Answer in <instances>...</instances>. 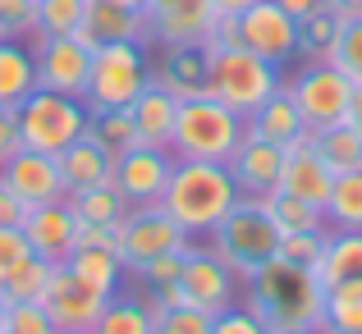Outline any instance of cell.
<instances>
[{
    "mask_svg": "<svg viewBox=\"0 0 362 334\" xmlns=\"http://www.w3.org/2000/svg\"><path fill=\"white\" fill-rule=\"evenodd\" d=\"M289 334H312V330H289Z\"/></svg>",
    "mask_w": 362,
    "mask_h": 334,
    "instance_id": "56",
    "label": "cell"
},
{
    "mask_svg": "<svg viewBox=\"0 0 362 334\" xmlns=\"http://www.w3.org/2000/svg\"><path fill=\"white\" fill-rule=\"evenodd\" d=\"M216 5V14H243L247 5H257V0H211Z\"/></svg>",
    "mask_w": 362,
    "mask_h": 334,
    "instance_id": "52",
    "label": "cell"
},
{
    "mask_svg": "<svg viewBox=\"0 0 362 334\" xmlns=\"http://www.w3.org/2000/svg\"><path fill=\"white\" fill-rule=\"evenodd\" d=\"M156 334H211V311H202V307L156 311Z\"/></svg>",
    "mask_w": 362,
    "mask_h": 334,
    "instance_id": "42",
    "label": "cell"
},
{
    "mask_svg": "<svg viewBox=\"0 0 362 334\" xmlns=\"http://www.w3.org/2000/svg\"><path fill=\"white\" fill-rule=\"evenodd\" d=\"M133 129H138L142 147H170L175 138V114H179V97H170L160 83H147V88L133 97Z\"/></svg>",
    "mask_w": 362,
    "mask_h": 334,
    "instance_id": "23",
    "label": "cell"
},
{
    "mask_svg": "<svg viewBox=\"0 0 362 334\" xmlns=\"http://www.w3.org/2000/svg\"><path fill=\"white\" fill-rule=\"evenodd\" d=\"M64 266H69L78 280L97 284L101 293H115V289L129 284V270H124V261H119V247H74Z\"/></svg>",
    "mask_w": 362,
    "mask_h": 334,
    "instance_id": "27",
    "label": "cell"
},
{
    "mask_svg": "<svg viewBox=\"0 0 362 334\" xmlns=\"http://www.w3.org/2000/svg\"><path fill=\"white\" fill-rule=\"evenodd\" d=\"M243 133H247L243 114L230 110L221 97L202 92V97L179 101L170 151H175V160H230L234 147L243 142Z\"/></svg>",
    "mask_w": 362,
    "mask_h": 334,
    "instance_id": "4",
    "label": "cell"
},
{
    "mask_svg": "<svg viewBox=\"0 0 362 334\" xmlns=\"http://www.w3.org/2000/svg\"><path fill=\"white\" fill-rule=\"evenodd\" d=\"M239 184L243 197H266L271 188H280V169H284V147L280 142H266L257 133H243V142L234 147V156L225 160Z\"/></svg>",
    "mask_w": 362,
    "mask_h": 334,
    "instance_id": "18",
    "label": "cell"
},
{
    "mask_svg": "<svg viewBox=\"0 0 362 334\" xmlns=\"http://www.w3.org/2000/svg\"><path fill=\"white\" fill-rule=\"evenodd\" d=\"M239 184H234L225 160H175L170 184L160 193V206L179 220L188 238H206L239 202Z\"/></svg>",
    "mask_w": 362,
    "mask_h": 334,
    "instance_id": "2",
    "label": "cell"
},
{
    "mask_svg": "<svg viewBox=\"0 0 362 334\" xmlns=\"http://www.w3.org/2000/svg\"><path fill=\"white\" fill-rule=\"evenodd\" d=\"M55 160H60V174H64V188H69V193L97 188V184H115V156H110L101 142H92L88 133H83L78 142H69Z\"/></svg>",
    "mask_w": 362,
    "mask_h": 334,
    "instance_id": "25",
    "label": "cell"
},
{
    "mask_svg": "<svg viewBox=\"0 0 362 334\" xmlns=\"http://www.w3.org/2000/svg\"><path fill=\"white\" fill-rule=\"evenodd\" d=\"M247 133H257V138H266V142H280V147L308 138V124H303L298 106H293L289 88H280L271 101H262V106L247 114Z\"/></svg>",
    "mask_w": 362,
    "mask_h": 334,
    "instance_id": "26",
    "label": "cell"
},
{
    "mask_svg": "<svg viewBox=\"0 0 362 334\" xmlns=\"http://www.w3.org/2000/svg\"><path fill=\"white\" fill-rule=\"evenodd\" d=\"M64 202H69V211L78 215V220H92V225H115L129 215V202H124V193L115 184H97V188H78V193H64Z\"/></svg>",
    "mask_w": 362,
    "mask_h": 334,
    "instance_id": "30",
    "label": "cell"
},
{
    "mask_svg": "<svg viewBox=\"0 0 362 334\" xmlns=\"http://www.w3.org/2000/svg\"><path fill=\"white\" fill-rule=\"evenodd\" d=\"M312 147L321 151V160H326L335 174H349V169H362V133L354 124H330V129H317L312 133Z\"/></svg>",
    "mask_w": 362,
    "mask_h": 334,
    "instance_id": "29",
    "label": "cell"
},
{
    "mask_svg": "<svg viewBox=\"0 0 362 334\" xmlns=\"http://www.w3.org/2000/svg\"><path fill=\"white\" fill-rule=\"evenodd\" d=\"M326 321L344 334H362V275L326 284Z\"/></svg>",
    "mask_w": 362,
    "mask_h": 334,
    "instance_id": "35",
    "label": "cell"
},
{
    "mask_svg": "<svg viewBox=\"0 0 362 334\" xmlns=\"http://www.w3.org/2000/svg\"><path fill=\"white\" fill-rule=\"evenodd\" d=\"M239 302L271 334L312 330L321 316H326V284H321L317 270H308V266H293V261H284V256H271V261L243 284Z\"/></svg>",
    "mask_w": 362,
    "mask_h": 334,
    "instance_id": "1",
    "label": "cell"
},
{
    "mask_svg": "<svg viewBox=\"0 0 362 334\" xmlns=\"http://www.w3.org/2000/svg\"><path fill=\"white\" fill-rule=\"evenodd\" d=\"M284 88H289V97H293V106H298L303 124H308V133L330 129V124H344L349 101H354V83H349L330 60L298 64L293 73H284Z\"/></svg>",
    "mask_w": 362,
    "mask_h": 334,
    "instance_id": "8",
    "label": "cell"
},
{
    "mask_svg": "<svg viewBox=\"0 0 362 334\" xmlns=\"http://www.w3.org/2000/svg\"><path fill=\"white\" fill-rule=\"evenodd\" d=\"M339 28H344V18H339L330 5H321L317 14L298 18V60H303V64H312V60H330Z\"/></svg>",
    "mask_w": 362,
    "mask_h": 334,
    "instance_id": "33",
    "label": "cell"
},
{
    "mask_svg": "<svg viewBox=\"0 0 362 334\" xmlns=\"http://www.w3.org/2000/svg\"><path fill=\"white\" fill-rule=\"evenodd\" d=\"M330 64L344 73L354 88H362V18H344L335 37V51H330Z\"/></svg>",
    "mask_w": 362,
    "mask_h": 334,
    "instance_id": "38",
    "label": "cell"
},
{
    "mask_svg": "<svg viewBox=\"0 0 362 334\" xmlns=\"http://www.w3.org/2000/svg\"><path fill=\"white\" fill-rule=\"evenodd\" d=\"M312 334H344V330H335V326H330V321H326V316H321V321H317V326H312Z\"/></svg>",
    "mask_w": 362,
    "mask_h": 334,
    "instance_id": "53",
    "label": "cell"
},
{
    "mask_svg": "<svg viewBox=\"0 0 362 334\" xmlns=\"http://www.w3.org/2000/svg\"><path fill=\"white\" fill-rule=\"evenodd\" d=\"M234 28H239V46L257 51L262 60L289 69L298 60V18L284 14L275 0H257L243 14H234Z\"/></svg>",
    "mask_w": 362,
    "mask_h": 334,
    "instance_id": "10",
    "label": "cell"
},
{
    "mask_svg": "<svg viewBox=\"0 0 362 334\" xmlns=\"http://www.w3.org/2000/svg\"><path fill=\"white\" fill-rule=\"evenodd\" d=\"M147 46H175V42H206L216 28L211 0H147Z\"/></svg>",
    "mask_w": 362,
    "mask_h": 334,
    "instance_id": "13",
    "label": "cell"
},
{
    "mask_svg": "<svg viewBox=\"0 0 362 334\" xmlns=\"http://www.w3.org/2000/svg\"><path fill=\"white\" fill-rule=\"evenodd\" d=\"M0 179L18 193L23 206H46V202H60L69 188H64L60 174V160L51 151H33V147H18L14 156L0 165Z\"/></svg>",
    "mask_w": 362,
    "mask_h": 334,
    "instance_id": "17",
    "label": "cell"
},
{
    "mask_svg": "<svg viewBox=\"0 0 362 334\" xmlns=\"http://www.w3.org/2000/svg\"><path fill=\"white\" fill-rule=\"evenodd\" d=\"M92 334H156V307H151V298L138 284H124L101 307Z\"/></svg>",
    "mask_w": 362,
    "mask_h": 334,
    "instance_id": "24",
    "label": "cell"
},
{
    "mask_svg": "<svg viewBox=\"0 0 362 334\" xmlns=\"http://www.w3.org/2000/svg\"><path fill=\"white\" fill-rule=\"evenodd\" d=\"M60 334H92V330H60Z\"/></svg>",
    "mask_w": 362,
    "mask_h": 334,
    "instance_id": "55",
    "label": "cell"
},
{
    "mask_svg": "<svg viewBox=\"0 0 362 334\" xmlns=\"http://www.w3.org/2000/svg\"><path fill=\"white\" fill-rule=\"evenodd\" d=\"M0 316H5V302H0Z\"/></svg>",
    "mask_w": 362,
    "mask_h": 334,
    "instance_id": "57",
    "label": "cell"
},
{
    "mask_svg": "<svg viewBox=\"0 0 362 334\" xmlns=\"http://www.w3.org/2000/svg\"><path fill=\"white\" fill-rule=\"evenodd\" d=\"M326 238H330V225L303 229V234H280V256H284V261H293V266L317 270V266H321V252H326Z\"/></svg>",
    "mask_w": 362,
    "mask_h": 334,
    "instance_id": "39",
    "label": "cell"
},
{
    "mask_svg": "<svg viewBox=\"0 0 362 334\" xmlns=\"http://www.w3.org/2000/svg\"><path fill=\"white\" fill-rule=\"evenodd\" d=\"M211 334H271V330H266L243 302H234V307H225V311L211 316Z\"/></svg>",
    "mask_w": 362,
    "mask_h": 334,
    "instance_id": "45",
    "label": "cell"
},
{
    "mask_svg": "<svg viewBox=\"0 0 362 334\" xmlns=\"http://www.w3.org/2000/svg\"><path fill=\"white\" fill-rule=\"evenodd\" d=\"M119 5H129V9H142V5H147V0H119Z\"/></svg>",
    "mask_w": 362,
    "mask_h": 334,
    "instance_id": "54",
    "label": "cell"
},
{
    "mask_svg": "<svg viewBox=\"0 0 362 334\" xmlns=\"http://www.w3.org/2000/svg\"><path fill=\"white\" fill-rule=\"evenodd\" d=\"M170 169H175V151L170 147H129L115 156V188L124 193L129 206H147V202H160L170 184Z\"/></svg>",
    "mask_w": 362,
    "mask_h": 334,
    "instance_id": "15",
    "label": "cell"
},
{
    "mask_svg": "<svg viewBox=\"0 0 362 334\" xmlns=\"http://www.w3.org/2000/svg\"><path fill=\"white\" fill-rule=\"evenodd\" d=\"M151 46L147 42H101L92 46V73H88V106L92 110H119L133 106L142 88L151 83Z\"/></svg>",
    "mask_w": 362,
    "mask_h": 334,
    "instance_id": "6",
    "label": "cell"
},
{
    "mask_svg": "<svg viewBox=\"0 0 362 334\" xmlns=\"http://www.w3.org/2000/svg\"><path fill=\"white\" fill-rule=\"evenodd\" d=\"M179 284H184L188 302H193V307H202V311H211V316H216V311H225V307H234V302H239V293H243V284L234 280V270L202 243V238H188V247H184V275H179Z\"/></svg>",
    "mask_w": 362,
    "mask_h": 334,
    "instance_id": "11",
    "label": "cell"
},
{
    "mask_svg": "<svg viewBox=\"0 0 362 334\" xmlns=\"http://www.w3.org/2000/svg\"><path fill=\"white\" fill-rule=\"evenodd\" d=\"M51 275H55V261H46V256H28L18 270H9L5 280H0V302H42L46 289H51Z\"/></svg>",
    "mask_w": 362,
    "mask_h": 334,
    "instance_id": "32",
    "label": "cell"
},
{
    "mask_svg": "<svg viewBox=\"0 0 362 334\" xmlns=\"http://www.w3.org/2000/svg\"><path fill=\"white\" fill-rule=\"evenodd\" d=\"M330 184H335V169H330L326 160H321V151L312 147V133L284 147L280 188H289V193H298V197H308V202L326 206V197H330Z\"/></svg>",
    "mask_w": 362,
    "mask_h": 334,
    "instance_id": "20",
    "label": "cell"
},
{
    "mask_svg": "<svg viewBox=\"0 0 362 334\" xmlns=\"http://www.w3.org/2000/svg\"><path fill=\"white\" fill-rule=\"evenodd\" d=\"M28 247L46 261L64 266L74 252V234H78V215L69 211V202H46V206H28V220H23Z\"/></svg>",
    "mask_w": 362,
    "mask_h": 334,
    "instance_id": "19",
    "label": "cell"
},
{
    "mask_svg": "<svg viewBox=\"0 0 362 334\" xmlns=\"http://www.w3.org/2000/svg\"><path fill=\"white\" fill-rule=\"evenodd\" d=\"M206 247L234 270V280L247 284L271 256H280V225L262 206V197H239L234 211L206 234Z\"/></svg>",
    "mask_w": 362,
    "mask_h": 334,
    "instance_id": "3",
    "label": "cell"
},
{
    "mask_svg": "<svg viewBox=\"0 0 362 334\" xmlns=\"http://www.w3.org/2000/svg\"><path fill=\"white\" fill-rule=\"evenodd\" d=\"M0 37H37V0H0Z\"/></svg>",
    "mask_w": 362,
    "mask_h": 334,
    "instance_id": "43",
    "label": "cell"
},
{
    "mask_svg": "<svg viewBox=\"0 0 362 334\" xmlns=\"http://www.w3.org/2000/svg\"><path fill=\"white\" fill-rule=\"evenodd\" d=\"M326 220H330V229H354V234H362V169L335 174L330 197H326Z\"/></svg>",
    "mask_w": 362,
    "mask_h": 334,
    "instance_id": "34",
    "label": "cell"
},
{
    "mask_svg": "<svg viewBox=\"0 0 362 334\" xmlns=\"http://www.w3.org/2000/svg\"><path fill=\"white\" fill-rule=\"evenodd\" d=\"M184 247H179V252H165V256H151L147 266H138V270L129 275V284H138V289H160V284H175L179 275H184Z\"/></svg>",
    "mask_w": 362,
    "mask_h": 334,
    "instance_id": "41",
    "label": "cell"
},
{
    "mask_svg": "<svg viewBox=\"0 0 362 334\" xmlns=\"http://www.w3.org/2000/svg\"><path fill=\"white\" fill-rule=\"evenodd\" d=\"M106 302H110V293H101L97 284L78 280L69 266H55L42 307H46V316H51L55 330H92Z\"/></svg>",
    "mask_w": 362,
    "mask_h": 334,
    "instance_id": "14",
    "label": "cell"
},
{
    "mask_svg": "<svg viewBox=\"0 0 362 334\" xmlns=\"http://www.w3.org/2000/svg\"><path fill=\"white\" fill-rule=\"evenodd\" d=\"M344 119L362 133V88H354V101H349V114H344Z\"/></svg>",
    "mask_w": 362,
    "mask_h": 334,
    "instance_id": "51",
    "label": "cell"
},
{
    "mask_svg": "<svg viewBox=\"0 0 362 334\" xmlns=\"http://www.w3.org/2000/svg\"><path fill=\"white\" fill-rule=\"evenodd\" d=\"M18 147H23V138H18V114L9 106H0V165H5Z\"/></svg>",
    "mask_w": 362,
    "mask_h": 334,
    "instance_id": "47",
    "label": "cell"
},
{
    "mask_svg": "<svg viewBox=\"0 0 362 334\" xmlns=\"http://www.w3.org/2000/svg\"><path fill=\"white\" fill-rule=\"evenodd\" d=\"M37 55V88L64 92V97H88V73H92V46L74 37H33Z\"/></svg>",
    "mask_w": 362,
    "mask_h": 334,
    "instance_id": "12",
    "label": "cell"
},
{
    "mask_svg": "<svg viewBox=\"0 0 362 334\" xmlns=\"http://www.w3.org/2000/svg\"><path fill=\"white\" fill-rule=\"evenodd\" d=\"M339 18H362V0H326Z\"/></svg>",
    "mask_w": 362,
    "mask_h": 334,
    "instance_id": "50",
    "label": "cell"
},
{
    "mask_svg": "<svg viewBox=\"0 0 362 334\" xmlns=\"http://www.w3.org/2000/svg\"><path fill=\"white\" fill-rule=\"evenodd\" d=\"M275 5H280L284 14H293V18H308V14H317L326 0H275Z\"/></svg>",
    "mask_w": 362,
    "mask_h": 334,
    "instance_id": "49",
    "label": "cell"
},
{
    "mask_svg": "<svg viewBox=\"0 0 362 334\" xmlns=\"http://www.w3.org/2000/svg\"><path fill=\"white\" fill-rule=\"evenodd\" d=\"M14 114H18V138H23V147L51 151V156H60L69 142H78L83 133H88V101L64 97V92H51V88H37Z\"/></svg>",
    "mask_w": 362,
    "mask_h": 334,
    "instance_id": "7",
    "label": "cell"
},
{
    "mask_svg": "<svg viewBox=\"0 0 362 334\" xmlns=\"http://www.w3.org/2000/svg\"><path fill=\"white\" fill-rule=\"evenodd\" d=\"M88 138L101 142L110 156L138 147V129H133L129 106H119V110H92V106H88Z\"/></svg>",
    "mask_w": 362,
    "mask_h": 334,
    "instance_id": "36",
    "label": "cell"
},
{
    "mask_svg": "<svg viewBox=\"0 0 362 334\" xmlns=\"http://www.w3.org/2000/svg\"><path fill=\"white\" fill-rule=\"evenodd\" d=\"M349 275H362V234H354V229H330L326 252H321V266H317V280L335 284V280H349Z\"/></svg>",
    "mask_w": 362,
    "mask_h": 334,
    "instance_id": "31",
    "label": "cell"
},
{
    "mask_svg": "<svg viewBox=\"0 0 362 334\" xmlns=\"http://www.w3.org/2000/svg\"><path fill=\"white\" fill-rule=\"evenodd\" d=\"M262 206L271 211V220L280 225V234H303V229H321V225H330V220H326V206L308 202V197L289 193V188H271V193L262 197Z\"/></svg>",
    "mask_w": 362,
    "mask_h": 334,
    "instance_id": "28",
    "label": "cell"
},
{
    "mask_svg": "<svg viewBox=\"0 0 362 334\" xmlns=\"http://www.w3.org/2000/svg\"><path fill=\"white\" fill-rule=\"evenodd\" d=\"M88 0H37V37H74L83 28Z\"/></svg>",
    "mask_w": 362,
    "mask_h": 334,
    "instance_id": "37",
    "label": "cell"
},
{
    "mask_svg": "<svg viewBox=\"0 0 362 334\" xmlns=\"http://www.w3.org/2000/svg\"><path fill=\"white\" fill-rule=\"evenodd\" d=\"M206 78H211V46L206 42L156 46V55H151V83H160V88L179 101L202 97Z\"/></svg>",
    "mask_w": 362,
    "mask_h": 334,
    "instance_id": "16",
    "label": "cell"
},
{
    "mask_svg": "<svg viewBox=\"0 0 362 334\" xmlns=\"http://www.w3.org/2000/svg\"><path fill=\"white\" fill-rule=\"evenodd\" d=\"M37 92L33 37H0V106L18 110Z\"/></svg>",
    "mask_w": 362,
    "mask_h": 334,
    "instance_id": "22",
    "label": "cell"
},
{
    "mask_svg": "<svg viewBox=\"0 0 362 334\" xmlns=\"http://www.w3.org/2000/svg\"><path fill=\"white\" fill-rule=\"evenodd\" d=\"M206 46H211V78H206V92L221 97L230 110H239L243 119L284 88L280 64L262 60V55L247 51V46H239V42H230V46L206 42Z\"/></svg>",
    "mask_w": 362,
    "mask_h": 334,
    "instance_id": "5",
    "label": "cell"
},
{
    "mask_svg": "<svg viewBox=\"0 0 362 334\" xmlns=\"http://www.w3.org/2000/svg\"><path fill=\"white\" fill-rule=\"evenodd\" d=\"M115 243H119V229H115V225H92V220H78L74 247H115Z\"/></svg>",
    "mask_w": 362,
    "mask_h": 334,
    "instance_id": "46",
    "label": "cell"
},
{
    "mask_svg": "<svg viewBox=\"0 0 362 334\" xmlns=\"http://www.w3.org/2000/svg\"><path fill=\"white\" fill-rule=\"evenodd\" d=\"M78 37L88 46H101V42H147V14L119 5V0H88V14H83Z\"/></svg>",
    "mask_w": 362,
    "mask_h": 334,
    "instance_id": "21",
    "label": "cell"
},
{
    "mask_svg": "<svg viewBox=\"0 0 362 334\" xmlns=\"http://www.w3.org/2000/svg\"><path fill=\"white\" fill-rule=\"evenodd\" d=\"M188 243V234L179 229V220L165 211L160 202H147V206H129V215L119 220V261L124 270H138L147 266L151 256H165V252H179Z\"/></svg>",
    "mask_w": 362,
    "mask_h": 334,
    "instance_id": "9",
    "label": "cell"
},
{
    "mask_svg": "<svg viewBox=\"0 0 362 334\" xmlns=\"http://www.w3.org/2000/svg\"><path fill=\"white\" fill-rule=\"evenodd\" d=\"M0 334H60L42 302H9L0 316Z\"/></svg>",
    "mask_w": 362,
    "mask_h": 334,
    "instance_id": "40",
    "label": "cell"
},
{
    "mask_svg": "<svg viewBox=\"0 0 362 334\" xmlns=\"http://www.w3.org/2000/svg\"><path fill=\"white\" fill-rule=\"evenodd\" d=\"M28 220V206L18 202V193L0 179V225H23Z\"/></svg>",
    "mask_w": 362,
    "mask_h": 334,
    "instance_id": "48",
    "label": "cell"
},
{
    "mask_svg": "<svg viewBox=\"0 0 362 334\" xmlns=\"http://www.w3.org/2000/svg\"><path fill=\"white\" fill-rule=\"evenodd\" d=\"M28 256H33V247H28L23 225H0V280H5L9 270H18Z\"/></svg>",
    "mask_w": 362,
    "mask_h": 334,
    "instance_id": "44",
    "label": "cell"
}]
</instances>
